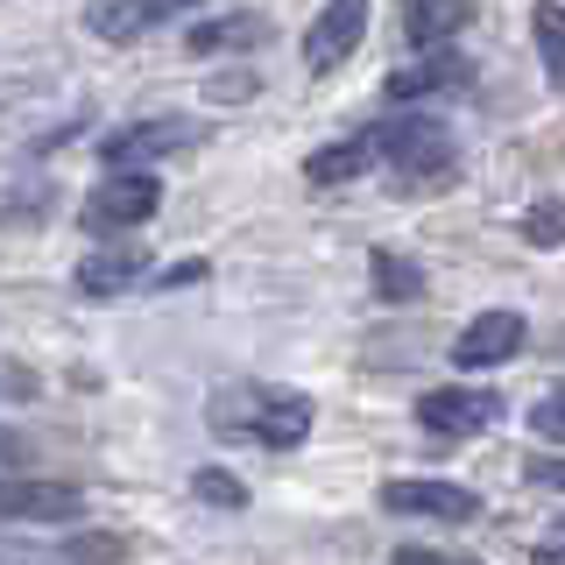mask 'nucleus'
<instances>
[{
	"instance_id": "nucleus-1",
	"label": "nucleus",
	"mask_w": 565,
	"mask_h": 565,
	"mask_svg": "<svg viewBox=\"0 0 565 565\" xmlns=\"http://www.w3.org/2000/svg\"><path fill=\"white\" fill-rule=\"evenodd\" d=\"M205 417H212L220 438H247V446H262V452H297L311 438V396L305 388L241 382V388H220Z\"/></svg>"
},
{
	"instance_id": "nucleus-2",
	"label": "nucleus",
	"mask_w": 565,
	"mask_h": 565,
	"mask_svg": "<svg viewBox=\"0 0 565 565\" xmlns=\"http://www.w3.org/2000/svg\"><path fill=\"white\" fill-rule=\"evenodd\" d=\"M367 141H375V156L403 184H431V177L452 170V128L438 114H388Z\"/></svg>"
},
{
	"instance_id": "nucleus-3",
	"label": "nucleus",
	"mask_w": 565,
	"mask_h": 565,
	"mask_svg": "<svg viewBox=\"0 0 565 565\" xmlns=\"http://www.w3.org/2000/svg\"><path fill=\"white\" fill-rule=\"evenodd\" d=\"M156 205H163V184L156 177H128V170H114V177H99L93 184V199H85V234H128V226L141 220H156Z\"/></svg>"
},
{
	"instance_id": "nucleus-4",
	"label": "nucleus",
	"mask_w": 565,
	"mask_h": 565,
	"mask_svg": "<svg viewBox=\"0 0 565 565\" xmlns=\"http://www.w3.org/2000/svg\"><path fill=\"white\" fill-rule=\"evenodd\" d=\"M417 424L431 438H481V431L502 424V396H494V388H424Z\"/></svg>"
},
{
	"instance_id": "nucleus-5",
	"label": "nucleus",
	"mask_w": 565,
	"mask_h": 565,
	"mask_svg": "<svg viewBox=\"0 0 565 565\" xmlns=\"http://www.w3.org/2000/svg\"><path fill=\"white\" fill-rule=\"evenodd\" d=\"M199 141V128L191 120H135V128H114L99 141L106 170H128V177H149V163H163V156L191 149Z\"/></svg>"
},
{
	"instance_id": "nucleus-6",
	"label": "nucleus",
	"mask_w": 565,
	"mask_h": 565,
	"mask_svg": "<svg viewBox=\"0 0 565 565\" xmlns=\"http://www.w3.org/2000/svg\"><path fill=\"white\" fill-rule=\"evenodd\" d=\"M85 494L71 481H14L0 473V523H78Z\"/></svg>"
},
{
	"instance_id": "nucleus-7",
	"label": "nucleus",
	"mask_w": 565,
	"mask_h": 565,
	"mask_svg": "<svg viewBox=\"0 0 565 565\" xmlns=\"http://www.w3.org/2000/svg\"><path fill=\"white\" fill-rule=\"evenodd\" d=\"M382 509H396V516H431V523H473L481 516V494L452 488V481H382Z\"/></svg>"
},
{
	"instance_id": "nucleus-8",
	"label": "nucleus",
	"mask_w": 565,
	"mask_h": 565,
	"mask_svg": "<svg viewBox=\"0 0 565 565\" xmlns=\"http://www.w3.org/2000/svg\"><path fill=\"white\" fill-rule=\"evenodd\" d=\"M523 318L516 311H481V318H467L459 326V340H452V367H502V361H516L523 353Z\"/></svg>"
},
{
	"instance_id": "nucleus-9",
	"label": "nucleus",
	"mask_w": 565,
	"mask_h": 565,
	"mask_svg": "<svg viewBox=\"0 0 565 565\" xmlns=\"http://www.w3.org/2000/svg\"><path fill=\"white\" fill-rule=\"evenodd\" d=\"M361 35H367V8H361V0H332V8L305 29V71H318V78L340 71Z\"/></svg>"
},
{
	"instance_id": "nucleus-10",
	"label": "nucleus",
	"mask_w": 565,
	"mask_h": 565,
	"mask_svg": "<svg viewBox=\"0 0 565 565\" xmlns=\"http://www.w3.org/2000/svg\"><path fill=\"white\" fill-rule=\"evenodd\" d=\"M473 78V64L459 57V50H424L417 64H403V71H388V85L382 93L396 99V106H417V99H438V93H459V85Z\"/></svg>"
},
{
	"instance_id": "nucleus-11",
	"label": "nucleus",
	"mask_w": 565,
	"mask_h": 565,
	"mask_svg": "<svg viewBox=\"0 0 565 565\" xmlns=\"http://www.w3.org/2000/svg\"><path fill=\"white\" fill-rule=\"evenodd\" d=\"M170 0H99V8H85V29L106 35V43H128V35H149L170 22Z\"/></svg>"
},
{
	"instance_id": "nucleus-12",
	"label": "nucleus",
	"mask_w": 565,
	"mask_h": 565,
	"mask_svg": "<svg viewBox=\"0 0 565 565\" xmlns=\"http://www.w3.org/2000/svg\"><path fill=\"white\" fill-rule=\"evenodd\" d=\"M141 276H149V262H141L135 247H106V255L78 262V290L85 297H120V290H135Z\"/></svg>"
},
{
	"instance_id": "nucleus-13",
	"label": "nucleus",
	"mask_w": 565,
	"mask_h": 565,
	"mask_svg": "<svg viewBox=\"0 0 565 565\" xmlns=\"http://www.w3.org/2000/svg\"><path fill=\"white\" fill-rule=\"evenodd\" d=\"M269 22L262 14H212V22H191V57H220V50H255Z\"/></svg>"
},
{
	"instance_id": "nucleus-14",
	"label": "nucleus",
	"mask_w": 565,
	"mask_h": 565,
	"mask_svg": "<svg viewBox=\"0 0 565 565\" xmlns=\"http://www.w3.org/2000/svg\"><path fill=\"white\" fill-rule=\"evenodd\" d=\"M467 22H473L467 0H424V8L403 14V35H411L417 50H446V35H459Z\"/></svg>"
},
{
	"instance_id": "nucleus-15",
	"label": "nucleus",
	"mask_w": 565,
	"mask_h": 565,
	"mask_svg": "<svg viewBox=\"0 0 565 565\" xmlns=\"http://www.w3.org/2000/svg\"><path fill=\"white\" fill-rule=\"evenodd\" d=\"M367 163H375V141L347 135V141H332V149H311L305 156V177H311V184H353Z\"/></svg>"
},
{
	"instance_id": "nucleus-16",
	"label": "nucleus",
	"mask_w": 565,
	"mask_h": 565,
	"mask_svg": "<svg viewBox=\"0 0 565 565\" xmlns=\"http://www.w3.org/2000/svg\"><path fill=\"white\" fill-rule=\"evenodd\" d=\"M367 269H375V297H388V305H417V297H424L417 262L388 255V247H375V255H367Z\"/></svg>"
},
{
	"instance_id": "nucleus-17",
	"label": "nucleus",
	"mask_w": 565,
	"mask_h": 565,
	"mask_svg": "<svg viewBox=\"0 0 565 565\" xmlns=\"http://www.w3.org/2000/svg\"><path fill=\"white\" fill-rule=\"evenodd\" d=\"M537 57H544V78L565 93V8H537Z\"/></svg>"
},
{
	"instance_id": "nucleus-18",
	"label": "nucleus",
	"mask_w": 565,
	"mask_h": 565,
	"mask_svg": "<svg viewBox=\"0 0 565 565\" xmlns=\"http://www.w3.org/2000/svg\"><path fill=\"white\" fill-rule=\"evenodd\" d=\"M516 234L530 241V247H565V199H537L516 220Z\"/></svg>"
},
{
	"instance_id": "nucleus-19",
	"label": "nucleus",
	"mask_w": 565,
	"mask_h": 565,
	"mask_svg": "<svg viewBox=\"0 0 565 565\" xmlns=\"http://www.w3.org/2000/svg\"><path fill=\"white\" fill-rule=\"evenodd\" d=\"M191 494H199V502H212V509H247V488H241L226 467H199V473H191Z\"/></svg>"
},
{
	"instance_id": "nucleus-20",
	"label": "nucleus",
	"mask_w": 565,
	"mask_h": 565,
	"mask_svg": "<svg viewBox=\"0 0 565 565\" xmlns=\"http://www.w3.org/2000/svg\"><path fill=\"white\" fill-rule=\"evenodd\" d=\"M530 424H537V438H558V446H565V382L537 396V411H530Z\"/></svg>"
},
{
	"instance_id": "nucleus-21",
	"label": "nucleus",
	"mask_w": 565,
	"mask_h": 565,
	"mask_svg": "<svg viewBox=\"0 0 565 565\" xmlns=\"http://www.w3.org/2000/svg\"><path fill=\"white\" fill-rule=\"evenodd\" d=\"M530 481L552 488V494H565V452H537V459H530Z\"/></svg>"
},
{
	"instance_id": "nucleus-22",
	"label": "nucleus",
	"mask_w": 565,
	"mask_h": 565,
	"mask_svg": "<svg viewBox=\"0 0 565 565\" xmlns=\"http://www.w3.org/2000/svg\"><path fill=\"white\" fill-rule=\"evenodd\" d=\"M388 565H473V558H452V552H424V544H403Z\"/></svg>"
},
{
	"instance_id": "nucleus-23",
	"label": "nucleus",
	"mask_w": 565,
	"mask_h": 565,
	"mask_svg": "<svg viewBox=\"0 0 565 565\" xmlns=\"http://www.w3.org/2000/svg\"><path fill=\"white\" fill-rule=\"evenodd\" d=\"M530 565H565V530H552V537L530 552Z\"/></svg>"
},
{
	"instance_id": "nucleus-24",
	"label": "nucleus",
	"mask_w": 565,
	"mask_h": 565,
	"mask_svg": "<svg viewBox=\"0 0 565 565\" xmlns=\"http://www.w3.org/2000/svg\"><path fill=\"white\" fill-rule=\"evenodd\" d=\"M205 262H177V269H163V290H184V282H199Z\"/></svg>"
},
{
	"instance_id": "nucleus-25",
	"label": "nucleus",
	"mask_w": 565,
	"mask_h": 565,
	"mask_svg": "<svg viewBox=\"0 0 565 565\" xmlns=\"http://www.w3.org/2000/svg\"><path fill=\"white\" fill-rule=\"evenodd\" d=\"M14 452H22V438H14V431H0V467H8Z\"/></svg>"
},
{
	"instance_id": "nucleus-26",
	"label": "nucleus",
	"mask_w": 565,
	"mask_h": 565,
	"mask_svg": "<svg viewBox=\"0 0 565 565\" xmlns=\"http://www.w3.org/2000/svg\"><path fill=\"white\" fill-rule=\"evenodd\" d=\"M0 565H35V558H22V552H0Z\"/></svg>"
}]
</instances>
